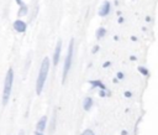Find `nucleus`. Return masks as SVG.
Listing matches in <instances>:
<instances>
[{
    "mask_svg": "<svg viewBox=\"0 0 158 135\" xmlns=\"http://www.w3.org/2000/svg\"><path fill=\"white\" fill-rule=\"evenodd\" d=\"M48 71H49V58L45 57L42 63H41L40 71H38V76H37V81H36V93L38 96L42 93L43 86H45L47 76H48Z\"/></svg>",
    "mask_w": 158,
    "mask_h": 135,
    "instance_id": "1",
    "label": "nucleus"
},
{
    "mask_svg": "<svg viewBox=\"0 0 158 135\" xmlns=\"http://www.w3.org/2000/svg\"><path fill=\"white\" fill-rule=\"evenodd\" d=\"M13 82H14V70L9 68L5 76V82H4V89H3V105H6L10 96H11V89H13Z\"/></svg>",
    "mask_w": 158,
    "mask_h": 135,
    "instance_id": "2",
    "label": "nucleus"
},
{
    "mask_svg": "<svg viewBox=\"0 0 158 135\" xmlns=\"http://www.w3.org/2000/svg\"><path fill=\"white\" fill-rule=\"evenodd\" d=\"M73 52H74V40L72 39L69 45H68V51H67V56L64 59V68H63V75H62V82H65V78L68 76V72L72 67V61H73Z\"/></svg>",
    "mask_w": 158,
    "mask_h": 135,
    "instance_id": "3",
    "label": "nucleus"
},
{
    "mask_svg": "<svg viewBox=\"0 0 158 135\" xmlns=\"http://www.w3.org/2000/svg\"><path fill=\"white\" fill-rule=\"evenodd\" d=\"M110 8H111V4H110V2H108V0H105V2L103 3V5H101V8L99 9V11H98V14H99V16H106V15H109V13H110Z\"/></svg>",
    "mask_w": 158,
    "mask_h": 135,
    "instance_id": "4",
    "label": "nucleus"
},
{
    "mask_svg": "<svg viewBox=\"0 0 158 135\" xmlns=\"http://www.w3.org/2000/svg\"><path fill=\"white\" fill-rule=\"evenodd\" d=\"M61 51H62V40L57 41V46L54 50V55H53V64L57 66L59 62V56H61Z\"/></svg>",
    "mask_w": 158,
    "mask_h": 135,
    "instance_id": "5",
    "label": "nucleus"
},
{
    "mask_svg": "<svg viewBox=\"0 0 158 135\" xmlns=\"http://www.w3.org/2000/svg\"><path fill=\"white\" fill-rule=\"evenodd\" d=\"M14 29H15V31L16 32H20V34H22V32H25L26 31V29H27V25H26V22L25 21H22V20H16L15 22H14Z\"/></svg>",
    "mask_w": 158,
    "mask_h": 135,
    "instance_id": "6",
    "label": "nucleus"
},
{
    "mask_svg": "<svg viewBox=\"0 0 158 135\" xmlns=\"http://www.w3.org/2000/svg\"><path fill=\"white\" fill-rule=\"evenodd\" d=\"M46 125H47V117H46V115H43V117L37 121V125H36L37 131L43 133V130L46 129Z\"/></svg>",
    "mask_w": 158,
    "mask_h": 135,
    "instance_id": "7",
    "label": "nucleus"
},
{
    "mask_svg": "<svg viewBox=\"0 0 158 135\" xmlns=\"http://www.w3.org/2000/svg\"><path fill=\"white\" fill-rule=\"evenodd\" d=\"M89 84H90L93 88H99V89H101V91H106L105 84H104L101 81H99V80H95V81H89Z\"/></svg>",
    "mask_w": 158,
    "mask_h": 135,
    "instance_id": "8",
    "label": "nucleus"
},
{
    "mask_svg": "<svg viewBox=\"0 0 158 135\" xmlns=\"http://www.w3.org/2000/svg\"><path fill=\"white\" fill-rule=\"evenodd\" d=\"M92 107H93V98L92 97H87L84 99V102H83V108H84L85 112H88Z\"/></svg>",
    "mask_w": 158,
    "mask_h": 135,
    "instance_id": "9",
    "label": "nucleus"
},
{
    "mask_svg": "<svg viewBox=\"0 0 158 135\" xmlns=\"http://www.w3.org/2000/svg\"><path fill=\"white\" fill-rule=\"evenodd\" d=\"M26 14H27V6H26L25 4H21L18 15H19V18H21V16H24V15H26Z\"/></svg>",
    "mask_w": 158,
    "mask_h": 135,
    "instance_id": "10",
    "label": "nucleus"
},
{
    "mask_svg": "<svg viewBox=\"0 0 158 135\" xmlns=\"http://www.w3.org/2000/svg\"><path fill=\"white\" fill-rule=\"evenodd\" d=\"M105 35H106V29H104V27H99V29H98V31H97V39H98V40H99V39H103Z\"/></svg>",
    "mask_w": 158,
    "mask_h": 135,
    "instance_id": "11",
    "label": "nucleus"
},
{
    "mask_svg": "<svg viewBox=\"0 0 158 135\" xmlns=\"http://www.w3.org/2000/svg\"><path fill=\"white\" fill-rule=\"evenodd\" d=\"M137 70H138V72H140L141 75H143V76H149V72H148V70L146 68V67H143V66H140Z\"/></svg>",
    "mask_w": 158,
    "mask_h": 135,
    "instance_id": "12",
    "label": "nucleus"
},
{
    "mask_svg": "<svg viewBox=\"0 0 158 135\" xmlns=\"http://www.w3.org/2000/svg\"><path fill=\"white\" fill-rule=\"evenodd\" d=\"M56 115H57V113L54 112L53 113V117H52V123H51V130H49V133H53L54 131V128H56Z\"/></svg>",
    "mask_w": 158,
    "mask_h": 135,
    "instance_id": "13",
    "label": "nucleus"
},
{
    "mask_svg": "<svg viewBox=\"0 0 158 135\" xmlns=\"http://www.w3.org/2000/svg\"><path fill=\"white\" fill-rule=\"evenodd\" d=\"M82 135H95V134H94V131L92 129H87V130H84L82 133Z\"/></svg>",
    "mask_w": 158,
    "mask_h": 135,
    "instance_id": "14",
    "label": "nucleus"
},
{
    "mask_svg": "<svg viewBox=\"0 0 158 135\" xmlns=\"http://www.w3.org/2000/svg\"><path fill=\"white\" fill-rule=\"evenodd\" d=\"M99 96H100L101 98H104V97H106V96H110V94H109V93H106L105 91H101V89H100V92H99Z\"/></svg>",
    "mask_w": 158,
    "mask_h": 135,
    "instance_id": "15",
    "label": "nucleus"
},
{
    "mask_svg": "<svg viewBox=\"0 0 158 135\" xmlns=\"http://www.w3.org/2000/svg\"><path fill=\"white\" fill-rule=\"evenodd\" d=\"M99 50H100V47H99V46L97 45V46H94V47H93V50H92V52H93V53H97V52H98Z\"/></svg>",
    "mask_w": 158,
    "mask_h": 135,
    "instance_id": "16",
    "label": "nucleus"
},
{
    "mask_svg": "<svg viewBox=\"0 0 158 135\" xmlns=\"http://www.w3.org/2000/svg\"><path fill=\"white\" fill-rule=\"evenodd\" d=\"M124 96H125L126 98H131V97H132V93H131V92H128V91H126V92L124 93Z\"/></svg>",
    "mask_w": 158,
    "mask_h": 135,
    "instance_id": "17",
    "label": "nucleus"
},
{
    "mask_svg": "<svg viewBox=\"0 0 158 135\" xmlns=\"http://www.w3.org/2000/svg\"><path fill=\"white\" fill-rule=\"evenodd\" d=\"M111 64V62L110 61H106V62H104V64H103V67H104V68H106V67H109Z\"/></svg>",
    "mask_w": 158,
    "mask_h": 135,
    "instance_id": "18",
    "label": "nucleus"
},
{
    "mask_svg": "<svg viewBox=\"0 0 158 135\" xmlns=\"http://www.w3.org/2000/svg\"><path fill=\"white\" fill-rule=\"evenodd\" d=\"M117 78L119 80H124V73L122 72H117Z\"/></svg>",
    "mask_w": 158,
    "mask_h": 135,
    "instance_id": "19",
    "label": "nucleus"
},
{
    "mask_svg": "<svg viewBox=\"0 0 158 135\" xmlns=\"http://www.w3.org/2000/svg\"><path fill=\"white\" fill-rule=\"evenodd\" d=\"M117 21H119V24H122V22H124V18H121V16H120V18L117 19Z\"/></svg>",
    "mask_w": 158,
    "mask_h": 135,
    "instance_id": "20",
    "label": "nucleus"
},
{
    "mask_svg": "<svg viewBox=\"0 0 158 135\" xmlns=\"http://www.w3.org/2000/svg\"><path fill=\"white\" fill-rule=\"evenodd\" d=\"M121 135H128L127 130H122V131H121Z\"/></svg>",
    "mask_w": 158,
    "mask_h": 135,
    "instance_id": "21",
    "label": "nucleus"
},
{
    "mask_svg": "<svg viewBox=\"0 0 158 135\" xmlns=\"http://www.w3.org/2000/svg\"><path fill=\"white\" fill-rule=\"evenodd\" d=\"M130 59H131V61H136L137 58H136V56H130Z\"/></svg>",
    "mask_w": 158,
    "mask_h": 135,
    "instance_id": "22",
    "label": "nucleus"
},
{
    "mask_svg": "<svg viewBox=\"0 0 158 135\" xmlns=\"http://www.w3.org/2000/svg\"><path fill=\"white\" fill-rule=\"evenodd\" d=\"M15 2H16L19 5H21V4H22V0H15Z\"/></svg>",
    "mask_w": 158,
    "mask_h": 135,
    "instance_id": "23",
    "label": "nucleus"
},
{
    "mask_svg": "<svg viewBox=\"0 0 158 135\" xmlns=\"http://www.w3.org/2000/svg\"><path fill=\"white\" fill-rule=\"evenodd\" d=\"M131 40H132V41H137V37H136V36H131Z\"/></svg>",
    "mask_w": 158,
    "mask_h": 135,
    "instance_id": "24",
    "label": "nucleus"
},
{
    "mask_svg": "<svg viewBox=\"0 0 158 135\" xmlns=\"http://www.w3.org/2000/svg\"><path fill=\"white\" fill-rule=\"evenodd\" d=\"M146 21H147V22H149V21H151V18H149V16H147V18H146Z\"/></svg>",
    "mask_w": 158,
    "mask_h": 135,
    "instance_id": "25",
    "label": "nucleus"
},
{
    "mask_svg": "<svg viewBox=\"0 0 158 135\" xmlns=\"http://www.w3.org/2000/svg\"><path fill=\"white\" fill-rule=\"evenodd\" d=\"M35 135H43V134H42V133H40V131H36V133H35Z\"/></svg>",
    "mask_w": 158,
    "mask_h": 135,
    "instance_id": "26",
    "label": "nucleus"
},
{
    "mask_svg": "<svg viewBox=\"0 0 158 135\" xmlns=\"http://www.w3.org/2000/svg\"><path fill=\"white\" fill-rule=\"evenodd\" d=\"M19 135H25V131H24V130H21V131L19 133Z\"/></svg>",
    "mask_w": 158,
    "mask_h": 135,
    "instance_id": "27",
    "label": "nucleus"
}]
</instances>
